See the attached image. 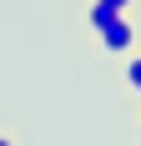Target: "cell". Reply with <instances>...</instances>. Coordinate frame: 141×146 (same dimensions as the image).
Listing matches in <instances>:
<instances>
[{
    "instance_id": "obj_1",
    "label": "cell",
    "mask_w": 141,
    "mask_h": 146,
    "mask_svg": "<svg viewBox=\"0 0 141 146\" xmlns=\"http://www.w3.org/2000/svg\"><path fill=\"white\" fill-rule=\"evenodd\" d=\"M96 35H101V45H106L111 56H131V50H136V25H131V15H111Z\"/></svg>"
},
{
    "instance_id": "obj_2",
    "label": "cell",
    "mask_w": 141,
    "mask_h": 146,
    "mask_svg": "<svg viewBox=\"0 0 141 146\" xmlns=\"http://www.w3.org/2000/svg\"><path fill=\"white\" fill-rule=\"evenodd\" d=\"M126 86L141 96V50H131V56H126Z\"/></svg>"
},
{
    "instance_id": "obj_3",
    "label": "cell",
    "mask_w": 141,
    "mask_h": 146,
    "mask_svg": "<svg viewBox=\"0 0 141 146\" xmlns=\"http://www.w3.org/2000/svg\"><path fill=\"white\" fill-rule=\"evenodd\" d=\"M96 5H106L111 15H131V0H96Z\"/></svg>"
},
{
    "instance_id": "obj_4",
    "label": "cell",
    "mask_w": 141,
    "mask_h": 146,
    "mask_svg": "<svg viewBox=\"0 0 141 146\" xmlns=\"http://www.w3.org/2000/svg\"><path fill=\"white\" fill-rule=\"evenodd\" d=\"M0 146H10V141H5V136H0Z\"/></svg>"
},
{
    "instance_id": "obj_5",
    "label": "cell",
    "mask_w": 141,
    "mask_h": 146,
    "mask_svg": "<svg viewBox=\"0 0 141 146\" xmlns=\"http://www.w3.org/2000/svg\"><path fill=\"white\" fill-rule=\"evenodd\" d=\"M136 136H141V126H136Z\"/></svg>"
}]
</instances>
